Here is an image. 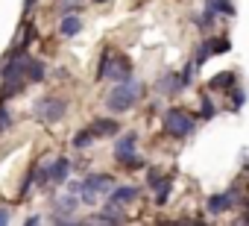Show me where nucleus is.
<instances>
[{
  "mask_svg": "<svg viewBox=\"0 0 249 226\" xmlns=\"http://www.w3.org/2000/svg\"><path fill=\"white\" fill-rule=\"evenodd\" d=\"M97 79H111V82H126V79H132V62H129V56H123V53L106 47L103 50V59H100Z\"/></svg>",
  "mask_w": 249,
  "mask_h": 226,
  "instance_id": "obj_1",
  "label": "nucleus"
},
{
  "mask_svg": "<svg viewBox=\"0 0 249 226\" xmlns=\"http://www.w3.org/2000/svg\"><path fill=\"white\" fill-rule=\"evenodd\" d=\"M111 188H114V179L108 173H88L82 182H73L71 185V191L79 194L82 203H97V197L100 194H108Z\"/></svg>",
  "mask_w": 249,
  "mask_h": 226,
  "instance_id": "obj_2",
  "label": "nucleus"
},
{
  "mask_svg": "<svg viewBox=\"0 0 249 226\" xmlns=\"http://www.w3.org/2000/svg\"><path fill=\"white\" fill-rule=\"evenodd\" d=\"M138 97H141V85L138 82H132V79L117 82V88H111L108 97H106V109L108 112H126V109H132L138 103Z\"/></svg>",
  "mask_w": 249,
  "mask_h": 226,
  "instance_id": "obj_3",
  "label": "nucleus"
},
{
  "mask_svg": "<svg viewBox=\"0 0 249 226\" xmlns=\"http://www.w3.org/2000/svg\"><path fill=\"white\" fill-rule=\"evenodd\" d=\"M194 127H196V121H194V115H188L185 109H170L164 115V130L173 138H188L194 132Z\"/></svg>",
  "mask_w": 249,
  "mask_h": 226,
  "instance_id": "obj_4",
  "label": "nucleus"
},
{
  "mask_svg": "<svg viewBox=\"0 0 249 226\" xmlns=\"http://www.w3.org/2000/svg\"><path fill=\"white\" fill-rule=\"evenodd\" d=\"M65 109H68V103H65L62 97H41V100H36V106H33V115H36L38 121L53 124V121L65 118Z\"/></svg>",
  "mask_w": 249,
  "mask_h": 226,
  "instance_id": "obj_5",
  "label": "nucleus"
},
{
  "mask_svg": "<svg viewBox=\"0 0 249 226\" xmlns=\"http://www.w3.org/2000/svg\"><path fill=\"white\" fill-rule=\"evenodd\" d=\"M135 147H138V135H135V132L117 138V144H114V159H117L120 165H123V162H129V159L135 156Z\"/></svg>",
  "mask_w": 249,
  "mask_h": 226,
  "instance_id": "obj_6",
  "label": "nucleus"
},
{
  "mask_svg": "<svg viewBox=\"0 0 249 226\" xmlns=\"http://www.w3.org/2000/svg\"><path fill=\"white\" fill-rule=\"evenodd\" d=\"M135 197H138V188H135V185H114V188L108 191V203H114V206L132 203Z\"/></svg>",
  "mask_w": 249,
  "mask_h": 226,
  "instance_id": "obj_7",
  "label": "nucleus"
},
{
  "mask_svg": "<svg viewBox=\"0 0 249 226\" xmlns=\"http://www.w3.org/2000/svg\"><path fill=\"white\" fill-rule=\"evenodd\" d=\"M231 200H234V191L211 194V197H208V203H205V208H208L211 214H223V211H229V208H231Z\"/></svg>",
  "mask_w": 249,
  "mask_h": 226,
  "instance_id": "obj_8",
  "label": "nucleus"
},
{
  "mask_svg": "<svg viewBox=\"0 0 249 226\" xmlns=\"http://www.w3.org/2000/svg\"><path fill=\"white\" fill-rule=\"evenodd\" d=\"M68 173H71V159H65V156L53 159V165H50V182L53 185H65Z\"/></svg>",
  "mask_w": 249,
  "mask_h": 226,
  "instance_id": "obj_9",
  "label": "nucleus"
},
{
  "mask_svg": "<svg viewBox=\"0 0 249 226\" xmlns=\"http://www.w3.org/2000/svg\"><path fill=\"white\" fill-rule=\"evenodd\" d=\"M59 33H62L65 38L79 36V33H82V18H79V15H65V18L59 21Z\"/></svg>",
  "mask_w": 249,
  "mask_h": 226,
  "instance_id": "obj_10",
  "label": "nucleus"
},
{
  "mask_svg": "<svg viewBox=\"0 0 249 226\" xmlns=\"http://www.w3.org/2000/svg\"><path fill=\"white\" fill-rule=\"evenodd\" d=\"M88 130L94 132V138H100V135H117L120 124H117V121H111V118H97Z\"/></svg>",
  "mask_w": 249,
  "mask_h": 226,
  "instance_id": "obj_11",
  "label": "nucleus"
},
{
  "mask_svg": "<svg viewBox=\"0 0 249 226\" xmlns=\"http://www.w3.org/2000/svg\"><path fill=\"white\" fill-rule=\"evenodd\" d=\"M159 85H161V94H176L179 88H185V79H182V74L179 76L176 74H164Z\"/></svg>",
  "mask_w": 249,
  "mask_h": 226,
  "instance_id": "obj_12",
  "label": "nucleus"
},
{
  "mask_svg": "<svg viewBox=\"0 0 249 226\" xmlns=\"http://www.w3.org/2000/svg\"><path fill=\"white\" fill-rule=\"evenodd\" d=\"M234 71H226V74H217V76H211V88H234Z\"/></svg>",
  "mask_w": 249,
  "mask_h": 226,
  "instance_id": "obj_13",
  "label": "nucleus"
},
{
  "mask_svg": "<svg viewBox=\"0 0 249 226\" xmlns=\"http://www.w3.org/2000/svg\"><path fill=\"white\" fill-rule=\"evenodd\" d=\"M170 188H173V176H164V179L156 185V203H159V206H164V203H167Z\"/></svg>",
  "mask_w": 249,
  "mask_h": 226,
  "instance_id": "obj_14",
  "label": "nucleus"
},
{
  "mask_svg": "<svg viewBox=\"0 0 249 226\" xmlns=\"http://www.w3.org/2000/svg\"><path fill=\"white\" fill-rule=\"evenodd\" d=\"M205 9L211 12H226V15H234V6H231V0H205Z\"/></svg>",
  "mask_w": 249,
  "mask_h": 226,
  "instance_id": "obj_15",
  "label": "nucleus"
},
{
  "mask_svg": "<svg viewBox=\"0 0 249 226\" xmlns=\"http://www.w3.org/2000/svg\"><path fill=\"white\" fill-rule=\"evenodd\" d=\"M50 165H53V156H50V159H44V162H38V168H36V185L50 182Z\"/></svg>",
  "mask_w": 249,
  "mask_h": 226,
  "instance_id": "obj_16",
  "label": "nucleus"
},
{
  "mask_svg": "<svg viewBox=\"0 0 249 226\" xmlns=\"http://www.w3.org/2000/svg\"><path fill=\"white\" fill-rule=\"evenodd\" d=\"M94 144V132L91 130H79L76 135H73V147L76 150H85V147H91Z\"/></svg>",
  "mask_w": 249,
  "mask_h": 226,
  "instance_id": "obj_17",
  "label": "nucleus"
},
{
  "mask_svg": "<svg viewBox=\"0 0 249 226\" xmlns=\"http://www.w3.org/2000/svg\"><path fill=\"white\" fill-rule=\"evenodd\" d=\"M27 79L30 82H41L44 79V62H30V68H27Z\"/></svg>",
  "mask_w": 249,
  "mask_h": 226,
  "instance_id": "obj_18",
  "label": "nucleus"
},
{
  "mask_svg": "<svg viewBox=\"0 0 249 226\" xmlns=\"http://www.w3.org/2000/svg\"><path fill=\"white\" fill-rule=\"evenodd\" d=\"M214 115H217V109H214L211 97H208V94H202V115H199V118H202V121H211Z\"/></svg>",
  "mask_w": 249,
  "mask_h": 226,
  "instance_id": "obj_19",
  "label": "nucleus"
},
{
  "mask_svg": "<svg viewBox=\"0 0 249 226\" xmlns=\"http://www.w3.org/2000/svg\"><path fill=\"white\" fill-rule=\"evenodd\" d=\"M229 94H231V109L237 112V109L246 103V91H240V88H229Z\"/></svg>",
  "mask_w": 249,
  "mask_h": 226,
  "instance_id": "obj_20",
  "label": "nucleus"
},
{
  "mask_svg": "<svg viewBox=\"0 0 249 226\" xmlns=\"http://www.w3.org/2000/svg\"><path fill=\"white\" fill-rule=\"evenodd\" d=\"M9 124H12V115H9V109H6V100H0V132H3Z\"/></svg>",
  "mask_w": 249,
  "mask_h": 226,
  "instance_id": "obj_21",
  "label": "nucleus"
},
{
  "mask_svg": "<svg viewBox=\"0 0 249 226\" xmlns=\"http://www.w3.org/2000/svg\"><path fill=\"white\" fill-rule=\"evenodd\" d=\"M123 168H129V170H138V168H144V159H141V156L135 153V156H132L129 162H123Z\"/></svg>",
  "mask_w": 249,
  "mask_h": 226,
  "instance_id": "obj_22",
  "label": "nucleus"
},
{
  "mask_svg": "<svg viewBox=\"0 0 249 226\" xmlns=\"http://www.w3.org/2000/svg\"><path fill=\"white\" fill-rule=\"evenodd\" d=\"M147 179H150V188H156V185H159V182H161L164 176H161L159 170H150V173H147Z\"/></svg>",
  "mask_w": 249,
  "mask_h": 226,
  "instance_id": "obj_23",
  "label": "nucleus"
},
{
  "mask_svg": "<svg viewBox=\"0 0 249 226\" xmlns=\"http://www.w3.org/2000/svg\"><path fill=\"white\" fill-rule=\"evenodd\" d=\"M12 220V211L6 208V206H0V226H3V223H9Z\"/></svg>",
  "mask_w": 249,
  "mask_h": 226,
  "instance_id": "obj_24",
  "label": "nucleus"
},
{
  "mask_svg": "<svg viewBox=\"0 0 249 226\" xmlns=\"http://www.w3.org/2000/svg\"><path fill=\"white\" fill-rule=\"evenodd\" d=\"M79 6V0H65L62 3V12H71V9H76Z\"/></svg>",
  "mask_w": 249,
  "mask_h": 226,
  "instance_id": "obj_25",
  "label": "nucleus"
},
{
  "mask_svg": "<svg viewBox=\"0 0 249 226\" xmlns=\"http://www.w3.org/2000/svg\"><path fill=\"white\" fill-rule=\"evenodd\" d=\"M33 3H36V0H27V3H24V9L30 12V9H33Z\"/></svg>",
  "mask_w": 249,
  "mask_h": 226,
  "instance_id": "obj_26",
  "label": "nucleus"
},
{
  "mask_svg": "<svg viewBox=\"0 0 249 226\" xmlns=\"http://www.w3.org/2000/svg\"><path fill=\"white\" fill-rule=\"evenodd\" d=\"M94 3H106V0H94Z\"/></svg>",
  "mask_w": 249,
  "mask_h": 226,
  "instance_id": "obj_27",
  "label": "nucleus"
},
{
  "mask_svg": "<svg viewBox=\"0 0 249 226\" xmlns=\"http://www.w3.org/2000/svg\"><path fill=\"white\" fill-rule=\"evenodd\" d=\"M243 220H249V214H246V217H243Z\"/></svg>",
  "mask_w": 249,
  "mask_h": 226,
  "instance_id": "obj_28",
  "label": "nucleus"
}]
</instances>
